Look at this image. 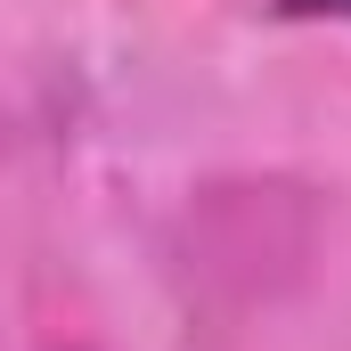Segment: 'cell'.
Wrapping results in <instances>:
<instances>
[{
  "label": "cell",
  "instance_id": "6da1fadb",
  "mask_svg": "<svg viewBox=\"0 0 351 351\" xmlns=\"http://www.w3.org/2000/svg\"><path fill=\"white\" fill-rule=\"evenodd\" d=\"M286 16H343L351 25V0H286Z\"/></svg>",
  "mask_w": 351,
  "mask_h": 351
}]
</instances>
